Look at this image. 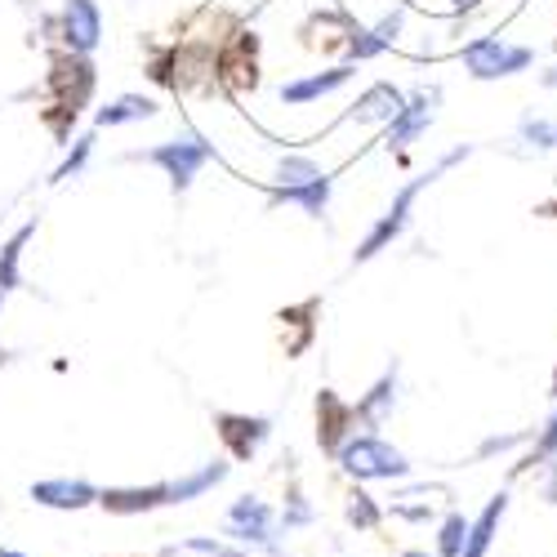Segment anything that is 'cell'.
<instances>
[{"label": "cell", "mask_w": 557, "mask_h": 557, "mask_svg": "<svg viewBox=\"0 0 557 557\" xmlns=\"http://www.w3.org/2000/svg\"><path fill=\"white\" fill-rule=\"evenodd\" d=\"M473 157V148L469 144H459V148H450L446 157H437L424 174H414L410 183H406V188H397V197L388 201V210L375 219V223H370V232H366V237L357 242V250H352V263H370V259H375V255H384V250H393V242L401 237V232L410 227V214H414V201H420L429 188H433V183L450 170V165H459V161H469Z\"/></svg>", "instance_id": "cell-1"}, {"label": "cell", "mask_w": 557, "mask_h": 557, "mask_svg": "<svg viewBox=\"0 0 557 557\" xmlns=\"http://www.w3.org/2000/svg\"><path fill=\"white\" fill-rule=\"evenodd\" d=\"M125 161H134V165H157V170L170 178V193L183 197V193H188L193 183H197V174H201L210 161H219V152H214V144H210L206 134L183 129V134L165 138V144L125 152Z\"/></svg>", "instance_id": "cell-2"}, {"label": "cell", "mask_w": 557, "mask_h": 557, "mask_svg": "<svg viewBox=\"0 0 557 557\" xmlns=\"http://www.w3.org/2000/svg\"><path fill=\"white\" fill-rule=\"evenodd\" d=\"M335 463H339V473L352 478L357 486H366V482H410V473H414L410 455L401 446H393L388 437H380V433H352L335 450Z\"/></svg>", "instance_id": "cell-3"}, {"label": "cell", "mask_w": 557, "mask_h": 557, "mask_svg": "<svg viewBox=\"0 0 557 557\" xmlns=\"http://www.w3.org/2000/svg\"><path fill=\"white\" fill-rule=\"evenodd\" d=\"M223 540L242 544L259 557H290L286 548V531L276 522V508L259 495H237L227 504V518H223Z\"/></svg>", "instance_id": "cell-4"}, {"label": "cell", "mask_w": 557, "mask_h": 557, "mask_svg": "<svg viewBox=\"0 0 557 557\" xmlns=\"http://www.w3.org/2000/svg\"><path fill=\"white\" fill-rule=\"evenodd\" d=\"M459 63L473 81H508L535 67V50L504 40V36H473L459 45Z\"/></svg>", "instance_id": "cell-5"}, {"label": "cell", "mask_w": 557, "mask_h": 557, "mask_svg": "<svg viewBox=\"0 0 557 557\" xmlns=\"http://www.w3.org/2000/svg\"><path fill=\"white\" fill-rule=\"evenodd\" d=\"M214 433L232 463H250L272 442L276 424L272 414H246V410H214Z\"/></svg>", "instance_id": "cell-6"}, {"label": "cell", "mask_w": 557, "mask_h": 557, "mask_svg": "<svg viewBox=\"0 0 557 557\" xmlns=\"http://www.w3.org/2000/svg\"><path fill=\"white\" fill-rule=\"evenodd\" d=\"M437 103H442V89L437 85H420L414 95H406V103L397 108V116L384 125V152H406L410 144H420L429 134L433 116H437Z\"/></svg>", "instance_id": "cell-7"}, {"label": "cell", "mask_w": 557, "mask_h": 557, "mask_svg": "<svg viewBox=\"0 0 557 557\" xmlns=\"http://www.w3.org/2000/svg\"><path fill=\"white\" fill-rule=\"evenodd\" d=\"M54 36L63 40L67 54H85V59L95 54L99 40H103V10H99V0H63Z\"/></svg>", "instance_id": "cell-8"}, {"label": "cell", "mask_w": 557, "mask_h": 557, "mask_svg": "<svg viewBox=\"0 0 557 557\" xmlns=\"http://www.w3.org/2000/svg\"><path fill=\"white\" fill-rule=\"evenodd\" d=\"M99 491L89 478H40L27 486V499L54 513H81V508H99Z\"/></svg>", "instance_id": "cell-9"}, {"label": "cell", "mask_w": 557, "mask_h": 557, "mask_svg": "<svg viewBox=\"0 0 557 557\" xmlns=\"http://www.w3.org/2000/svg\"><path fill=\"white\" fill-rule=\"evenodd\" d=\"M50 95L59 108H72L81 112L89 103V95H95V63H89L85 54H59L54 67H50Z\"/></svg>", "instance_id": "cell-10"}, {"label": "cell", "mask_w": 557, "mask_h": 557, "mask_svg": "<svg viewBox=\"0 0 557 557\" xmlns=\"http://www.w3.org/2000/svg\"><path fill=\"white\" fill-rule=\"evenodd\" d=\"M352 433H361V429H357L352 401H344L335 388H321V393H317V446H321V455L335 459V450H339Z\"/></svg>", "instance_id": "cell-11"}, {"label": "cell", "mask_w": 557, "mask_h": 557, "mask_svg": "<svg viewBox=\"0 0 557 557\" xmlns=\"http://www.w3.org/2000/svg\"><path fill=\"white\" fill-rule=\"evenodd\" d=\"M352 76H357V63H335V67H326V72H308V76L282 81L276 99H282V108H308V103H317V99L335 95V89H344Z\"/></svg>", "instance_id": "cell-12"}, {"label": "cell", "mask_w": 557, "mask_h": 557, "mask_svg": "<svg viewBox=\"0 0 557 557\" xmlns=\"http://www.w3.org/2000/svg\"><path fill=\"white\" fill-rule=\"evenodd\" d=\"M397 393H401V370H397V361L384 370V375L370 384L361 397H357V429L361 433H380L388 420H393V410H397Z\"/></svg>", "instance_id": "cell-13"}, {"label": "cell", "mask_w": 557, "mask_h": 557, "mask_svg": "<svg viewBox=\"0 0 557 557\" xmlns=\"http://www.w3.org/2000/svg\"><path fill=\"white\" fill-rule=\"evenodd\" d=\"M99 508L112 518H144L157 508H170V482H148V486H103Z\"/></svg>", "instance_id": "cell-14"}, {"label": "cell", "mask_w": 557, "mask_h": 557, "mask_svg": "<svg viewBox=\"0 0 557 557\" xmlns=\"http://www.w3.org/2000/svg\"><path fill=\"white\" fill-rule=\"evenodd\" d=\"M227 478H232V459H227V455H214V459L197 463V469L170 478V508L193 504V499H206V495L219 491Z\"/></svg>", "instance_id": "cell-15"}, {"label": "cell", "mask_w": 557, "mask_h": 557, "mask_svg": "<svg viewBox=\"0 0 557 557\" xmlns=\"http://www.w3.org/2000/svg\"><path fill=\"white\" fill-rule=\"evenodd\" d=\"M331 193H335V178L331 174H321V178H312V183H295V188H268V206L276 210V206H295V210H304L308 219H326V210H331Z\"/></svg>", "instance_id": "cell-16"}, {"label": "cell", "mask_w": 557, "mask_h": 557, "mask_svg": "<svg viewBox=\"0 0 557 557\" xmlns=\"http://www.w3.org/2000/svg\"><path fill=\"white\" fill-rule=\"evenodd\" d=\"M508 504H513V495L508 491H495L486 504H482V513L469 518V544H463V557H491L495 540H499V527L508 518Z\"/></svg>", "instance_id": "cell-17"}, {"label": "cell", "mask_w": 557, "mask_h": 557, "mask_svg": "<svg viewBox=\"0 0 557 557\" xmlns=\"http://www.w3.org/2000/svg\"><path fill=\"white\" fill-rule=\"evenodd\" d=\"M406 103V95L388 81H375L370 89H361L357 103L344 112V121H357V125H388L397 116V108Z\"/></svg>", "instance_id": "cell-18"}, {"label": "cell", "mask_w": 557, "mask_h": 557, "mask_svg": "<svg viewBox=\"0 0 557 557\" xmlns=\"http://www.w3.org/2000/svg\"><path fill=\"white\" fill-rule=\"evenodd\" d=\"M259 40L255 36H237L232 50L219 54V76L232 85V89H255L259 85Z\"/></svg>", "instance_id": "cell-19"}, {"label": "cell", "mask_w": 557, "mask_h": 557, "mask_svg": "<svg viewBox=\"0 0 557 557\" xmlns=\"http://www.w3.org/2000/svg\"><path fill=\"white\" fill-rule=\"evenodd\" d=\"M161 112L157 99L148 95H116L112 103H103L95 112V129H116V125H138V121H152Z\"/></svg>", "instance_id": "cell-20"}, {"label": "cell", "mask_w": 557, "mask_h": 557, "mask_svg": "<svg viewBox=\"0 0 557 557\" xmlns=\"http://www.w3.org/2000/svg\"><path fill=\"white\" fill-rule=\"evenodd\" d=\"M32 237H36V219L18 223V227L10 232V242L0 246V290H5V295L23 290V250H27Z\"/></svg>", "instance_id": "cell-21"}, {"label": "cell", "mask_w": 557, "mask_h": 557, "mask_svg": "<svg viewBox=\"0 0 557 557\" xmlns=\"http://www.w3.org/2000/svg\"><path fill=\"white\" fill-rule=\"evenodd\" d=\"M429 495H437V486H406V491H397V495L384 504V513H388V518H397V522H414V527H424V522H433V518H437V504H433Z\"/></svg>", "instance_id": "cell-22"}, {"label": "cell", "mask_w": 557, "mask_h": 557, "mask_svg": "<svg viewBox=\"0 0 557 557\" xmlns=\"http://www.w3.org/2000/svg\"><path fill=\"white\" fill-rule=\"evenodd\" d=\"M317 312H321V299H304L295 308H282V317H276V321L295 331V339H286V357H304L312 348V339H317Z\"/></svg>", "instance_id": "cell-23"}, {"label": "cell", "mask_w": 557, "mask_h": 557, "mask_svg": "<svg viewBox=\"0 0 557 557\" xmlns=\"http://www.w3.org/2000/svg\"><path fill=\"white\" fill-rule=\"evenodd\" d=\"M161 557H255V553L223 540V535H188V540L161 544Z\"/></svg>", "instance_id": "cell-24"}, {"label": "cell", "mask_w": 557, "mask_h": 557, "mask_svg": "<svg viewBox=\"0 0 557 557\" xmlns=\"http://www.w3.org/2000/svg\"><path fill=\"white\" fill-rule=\"evenodd\" d=\"M384 504L375 499V495H370L366 486H352L348 491V499H344V522L357 531V535H375L380 527H384Z\"/></svg>", "instance_id": "cell-25"}, {"label": "cell", "mask_w": 557, "mask_h": 557, "mask_svg": "<svg viewBox=\"0 0 557 557\" xmlns=\"http://www.w3.org/2000/svg\"><path fill=\"white\" fill-rule=\"evenodd\" d=\"M388 50L393 45L375 27H361V23L348 18V27H344V63H370V59H384Z\"/></svg>", "instance_id": "cell-26"}, {"label": "cell", "mask_w": 557, "mask_h": 557, "mask_svg": "<svg viewBox=\"0 0 557 557\" xmlns=\"http://www.w3.org/2000/svg\"><path fill=\"white\" fill-rule=\"evenodd\" d=\"M95 144H99V129H85V134H76V138H72L67 152H63V161H59V170L50 174L54 188H59V183L81 178V174L89 170V157H95Z\"/></svg>", "instance_id": "cell-27"}, {"label": "cell", "mask_w": 557, "mask_h": 557, "mask_svg": "<svg viewBox=\"0 0 557 557\" xmlns=\"http://www.w3.org/2000/svg\"><path fill=\"white\" fill-rule=\"evenodd\" d=\"M463 544H469V513L446 508L442 522H437V535H433V553L437 557H463Z\"/></svg>", "instance_id": "cell-28"}, {"label": "cell", "mask_w": 557, "mask_h": 557, "mask_svg": "<svg viewBox=\"0 0 557 557\" xmlns=\"http://www.w3.org/2000/svg\"><path fill=\"white\" fill-rule=\"evenodd\" d=\"M276 522H282V531H286V535L317 527V508H312V499L304 495V486H299V482H290V491H286V504L276 508Z\"/></svg>", "instance_id": "cell-29"}, {"label": "cell", "mask_w": 557, "mask_h": 557, "mask_svg": "<svg viewBox=\"0 0 557 557\" xmlns=\"http://www.w3.org/2000/svg\"><path fill=\"white\" fill-rule=\"evenodd\" d=\"M553 459H557V410L544 420V429H535L531 450L518 459V473H535V469H544V463H553Z\"/></svg>", "instance_id": "cell-30"}, {"label": "cell", "mask_w": 557, "mask_h": 557, "mask_svg": "<svg viewBox=\"0 0 557 557\" xmlns=\"http://www.w3.org/2000/svg\"><path fill=\"white\" fill-rule=\"evenodd\" d=\"M326 170H321L312 157H304V152H286L282 161H276V170H272V183L276 188H295V183H312V178H321Z\"/></svg>", "instance_id": "cell-31"}, {"label": "cell", "mask_w": 557, "mask_h": 557, "mask_svg": "<svg viewBox=\"0 0 557 557\" xmlns=\"http://www.w3.org/2000/svg\"><path fill=\"white\" fill-rule=\"evenodd\" d=\"M518 138L535 152H557V121L553 116H522L518 121Z\"/></svg>", "instance_id": "cell-32"}, {"label": "cell", "mask_w": 557, "mask_h": 557, "mask_svg": "<svg viewBox=\"0 0 557 557\" xmlns=\"http://www.w3.org/2000/svg\"><path fill=\"white\" fill-rule=\"evenodd\" d=\"M531 437H535V433H504V437L495 433V437H486V442L478 446V459H491V455H504V450H518V446L531 442Z\"/></svg>", "instance_id": "cell-33"}, {"label": "cell", "mask_w": 557, "mask_h": 557, "mask_svg": "<svg viewBox=\"0 0 557 557\" xmlns=\"http://www.w3.org/2000/svg\"><path fill=\"white\" fill-rule=\"evenodd\" d=\"M401 23H406V5H401V10H393V14H384V18L375 23V32H380L388 45H397V36H401Z\"/></svg>", "instance_id": "cell-34"}, {"label": "cell", "mask_w": 557, "mask_h": 557, "mask_svg": "<svg viewBox=\"0 0 557 557\" xmlns=\"http://www.w3.org/2000/svg\"><path fill=\"white\" fill-rule=\"evenodd\" d=\"M473 5H482V0H450V10H455V14H469Z\"/></svg>", "instance_id": "cell-35"}, {"label": "cell", "mask_w": 557, "mask_h": 557, "mask_svg": "<svg viewBox=\"0 0 557 557\" xmlns=\"http://www.w3.org/2000/svg\"><path fill=\"white\" fill-rule=\"evenodd\" d=\"M540 85H544V89H557V67H548V72L540 76Z\"/></svg>", "instance_id": "cell-36"}, {"label": "cell", "mask_w": 557, "mask_h": 557, "mask_svg": "<svg viewBox=\"0 0 557 557\" xmlns=\"http://www.w3.org/2000/svg\"><path fill=\"white\" fill-rule=\"evenodd\" d=\"M397 557H437V553H429V548H406V553H397Z\"/></svg>", "instance_id": "cell-37"}, {"label": "cell", "mask_w": 557, "mask_h": 557, "mask_svg": "<svg viewBox=\"0 0 557 557\" xmlns=\"http://www.w3.org/2000/svg\"><path fill=\"white\" fill-rule=\"evenodd\" d=\"M0 557H27L23 548H10V544H0Z\"/></svg>", "instance_id": "cell-38"}, {"label": "cell", "mask_w": 557, "mask_h": 557, "mask_svg": "<svg viewBox=\"0 0 557 557\" xmlns=\"http://www.w3.org/2000/svg\"><path fill=\"white\" fill-rule=\"evenodd\" d=\"M10 361H14V352H10V348H0V370H5Z\"/></svg>", "instance_id": "cell-39"}, {"label": "cell", "mask_w": 557, "mask_h": 557, "mask_svg": "<svg viewBox=\"0 0 557 557\" xmlns=\"http://www.w3.org/2000/svg\"><path fill=\"white\" fill-rule=\"evenodd\" d=\"M5 299H10V295H5V290H0V312H5Z\"/></svg>", "instance_id": "cell-40"}, {"label": "cell", "mask_w": 557, "mask_h": 557, "mask_svg": "<svg viewBox=\"0 0 557 557\" xmlns=\"http://www.w3.org/2000/svg\"><path fill=\"white\" fill-rule=\"evenodd\" d=\"M553 397H557V370H553Z\"/></svg>", "instance_id": "cell-41"}, {"label": "cell", "mask_w": 557, "mask_h": 557, "mask_svg": "<svg viewBox=\"0 0 557 557\" xmlns=\"http://www.w3.org/2000/svg\"><path fill=\"white\" fill-rule=\"evenodd\" d=\"M553 193H557V174H553Z\"/></svg>", "instance_id": "cell-42"}]
</instances>
